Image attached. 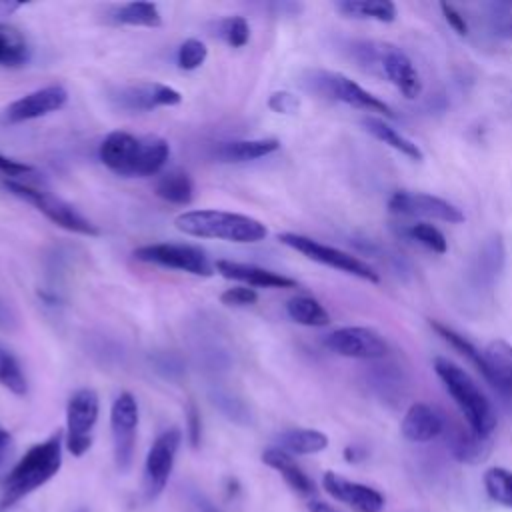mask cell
Segmentation results:
<instances>
[{"instance_id": "41", "label": "cell", "mask_w": 512, "mask_h": 512, "mask_svg": "<svg viewBox=\"0 0 512 512\" xmlns=\"http://www.w3.org/2000/svg\"><path fill=\"white\" fill-rule=\"evenodd\" d=\"M440 10H442L446 22L450 24V28H452L456 34H460V36H466V34H468V24H466L464 16H462L452 4L442 2V4H440Z\"/></svg>"}, {"instance_id": "39", "label": "cell", "mask_w": 512, "mask_h": 512, "mask_svg": "<svg viewBox=\"0 0 512 512\" xmlns=\"http://www.w3.org/2000/svg\"><path fill=\"white\" fill-rule=\"evenodd\" d=\"M14 454H16V442H14L12 434L0 426V482L12 470Z\"/></svg>"}, {"instance_id": "8", "label": "cell", "mask_w": 512, "mask_h": 512, "mask_svg": "<svg viewBox=\"0 0 512 512\" xmlns=\"http://www.w3.org/2000/svg\"><path fill=\"white\" fill-rule=\"evenodd\" d=\"M278 240L300 252L302 256H306L308 260L312 262H318V264H324L328 268H334V270H340L344 274H350V276H356L360 280H366V282H380V276L378 272L366 264L364 260H360L358 256L350 254V252H344L340 248H334V246H328V244H322L310 236H304V234H296V232H282L278 234Z\"/></svg>"}, {"instance_id": "14", "label": "cell", "mask_w": 512, "mask_h": 512, "mask_svg": "<svg viewBox=\"0 0 512 512\" xmlns=\"http://www.w3.org/2000/svg\"><path fill=\"white\" fill-rule=\"evenodd\" d=\"M388 208L392 214H398V216L432 218L448 224L464 222V212L456 204L426 192L398 190L388 198Z\"/></svg>"}, {"instance_id": "26", "label": "cell", "mask_w": 512, "mask_h": 512, "mask_svg": "<svg viewBox=\"0 0 512 512\" xmlns=\"http://www.w3.org/2000/svg\"><path fill=\"white\" fill-rule=\"evenodd\" d=\"M278 448L288 454H318L328 448V436L314 428H290L278 436Z\"/></svg>"}, {"instance_id": "27", "label": "cell", "mask_w": 512, "mask_h": 512, "mask_svg": "<svg viewBox=\"0 0 512 512\" xmlns=\"http://www.w3.org/2000/svg\"><path fill=\"white\" fill-rule=\"evenodd\" d=\"M110 20L114 24H126V26H144V28L162 26V14L154 2H126V4L114 6L110 12Z\"/></svg>"}, {"instance_id": "15", "label": "cell", "mask_w": 512, "mask_h": 512, "mask_svg": "<svg viewBox=\"0 0 512 512\" xmlns=\"http://www.w3.org/2000/svg\"><path fill=\"white\" fill-rule=\"evenodd\" d=\"M112 104L126 112H148L160 106H176L182 96L176 88L160 82H132L118 86L108 96Z\"/></svg>"}, {"instance_id": "12", "label": "cell", "mask_w": 512, "mask_h": 512, "mask_svg": "<svg viewBox=\"0 0 512 512\" xmlns=\"http://www.w3.org/2000/svg\"><path fill=\"white\" fill-rule=\"evenodd\" d=\"M180 440H182L180 430L168 428L152 442L144 460V476H142V488L148 500L158 498L166 488L174 468L176 452L180 448Z\"/></svg>"}, {"instance_id": "24", "label": "cell", "mask_w": 512, "mask_h": 512, "mask_svg": "<svg viewBox=\"0 0 512 512\" xmlns=\"http://www.w3.org/2000/svg\"><path fill=\"white\" fill-rule=\"evenodd\" d=\"M362 126L366 132H370L376 140L388 144L390 148L398 150L400 154L408 156L410 160L422 162L424 160V152L420 150V146L416 142H412L410 138H406L402 132H398L396 128H392L388 122H384L382 118L376 116H366L362 118Z\"/></svg>"}, {"instance_id": "4", "label": "cell", "mask_w": 512, "mask_h": 512, "mask_svg": "<svg viewBox=\"0 0 512 512\" xmlns=\"http://www.w3.org/2000/svg\"><path fill=\"white\" fill-rule=\"evenodd\" d=\"M434 372L458 406V410L462 412L468 428H472L480 436L492 438L498 418L492 402L476 384V380L462 366L444 356L434 358Z\"/></svg>"}, {"instance_id": "13", "label": "cell", "mask_w": 512, "mask_h": 512, "mask_svg": "<svg viewBox=\"0 0 512 512\" xmlns=\"http://www.w3.org/2000/svg\"><path fill=\"white\" fill-rule=\"evenodd\" d=\"M324 346L344 358L378 360L390 352L386 338L370 326H342L324 338Z\"/></svg>"}, {"instance_id": "18", "label": "cell", "mask_w": 512, "mask_h": 512, "mask_svg": "<svg viewBox=\"0 0 512 512\" xmlns=\"http://www.w3.org/2000/svg\"><path fill=\"white\" fill-rule=\"evenodd\" d=\"M214 270L228 278V280H236L242 282L244 286H252V288H296L298 282L278 274L274 270L256 266V264H244V262H234V260H216Z\"/></svg>"}, {"instance_id": "31", "label": "cell", "mask_w": 512, "mask_h": 512, "mask_svg": "<svg viewBox=\"0 0 512 512\" xmlns=\"http://www.w3.org/2000/svg\"><path fill=\"white\" fill-rule=\"evenodd\" d=\"M430 326H432V330H434L442 340H446L454 350H458L462 356H466V358L470 360V364H472L480 374H484L482 350H478L468 338H464L462 334H458L456 330H452L450 326H446V324H442V322L430 320Z\"/></svg>"}, {"instance_id": "17", "label": "cell", "mask_w": 512, "mask_h": 512, "mask_svg": "<svg viewBox=\"0 0 512 512\" xmlns=\"http://www.w3.org/2000/svg\"><path fill=\"white\" fill-rule=\"evenodd\" d=\"M322 488L338 502L346 504L354 512H382L384 496L362 482L348 480L336 472H326L322 476Z\"/></svg>"}, {"instance_id": "33", "label": "cell", "mask_w": 512, "mask_h": 512, "mask_svg": "<svg viewBox=\"0 0 512 512\" xmlns=\"http://www.w3.org/2000/svg\"><path fill=\"white\" fill-rule=\"evenodd\" d=\"M0 386L10 390L16 396H24L28 390L26 376L18 364V360L0 346Z\"/></svg>"}, {"instance_id": "7", "label": "cell", "mask_w": 512, "mask_h": 512, "mask_svg": "<svg viewBox=\"0 0 512 512\" xmlns=\"http://www.w3.org/2000/svg\"><path fill=\"white\" fill-rule=\"evenodd\" d=\"M4 188L24 200L26 204L34 206L38 212H42L52 224L68 230V232H76V234H84V236H98L100 230L96 224H92L86 216H82L72 204H68L66 200L50 194L48 190L18 182V180H4Z\"/></svg>"}, {"instance_id": "10", "label": "cell", "mask_w": 512, "mask_h": 512, "mask_svg": "<svg viewBox=\"0 0 512 512\" xmlns=\"http://www.w3.org/2000/svg\"><path fill=\"white\" fill-rule=\"evenodd\" d=\"M132 256L140 262L188 272L194 276H212L214 274V266L210 264L206 252L192 244L156 242V244H146V246L136 248L132 252Z\"/></svg>"}, {"instance_id": "30", "label": "cell", "mask_w": 512, "mask_h": 512, "mask_svg": "<svg viewBox=\"0 0 512 512\" xmlns=\"http://www.w3.org/2000/svg\"><path fill=\"white\" fill-rule=\"evenodd\" d=\"M286 312H288L290 320H294L296 324H302V326L320 328V326L330 324L328 310L312 296H294V298H290L286 302Z\"/></svg>"}, {"instance_id": "1", "label": "cell", "mask_w": 512, "mask_h": 512, "mask_svg": "<svg viewBox=\"0 0 512 512\" xmlns=\"http://www.w3.org/2000/svg\"><path fill=\"white\" fill-rule=\"evenodd\" d=\"M102 164L124 178H146L158 174L168 156L170 144L158 136H134L122 130L110 132L100 144Z\"/></svg>"}, {"instance_id": "6", "label": "cell", "mask_w": 512, "mask_h": 512, "mask_svg": "<svg viewBox=\"0 0 512 512\" xmlns=\"http://www.w3.org/2000/svg\"><path fill=\"white\" fill-rule=\"evenodd\" d=\"M304 84L308 90H312L322 98L342 102L364 112H378V114H384L386 118H394V110L384 100H380L378 96L362 88L358 82H354L352 78L340 72L308 70Z\"/></svg>"}, {"instance_id": "21", "label": "cell", "mask_w": 512, "mask_h": 512, "mask_svg": "<svg viewBox=\"0 0 512 512\" xmlns=\"http://www.w3.org/2000/svg\"><path fill=\"white\" fill-rule=\"evenodd\" d=\"M262 462L266 466L274 468L296 494L312 496L316 492L314 482L310 480V476L296 464L292 454L284 452L282 448H266L262 452Z\"/></svg>"}, {"instance_id": "38", "label": "cell", "mask_w": 512, "mask_h": 512, "mask_svg": "<svg viewBox=\"0 0 512 512\" xmlns=\"http://www.w3.org/2000/svg\"><path fill=\"white\" fill-rule=\"evenodd\" d=\"M268 108L276 114H296L300 110V98L288 90H278L270 94Z\"/></svg>"}, {"instance_id": "37", "label": "cell", "mask_w": 512, "mask_h": 512, "mask_svg": "<svg viewBox=\"0 0 512 512\" xmlns=\"http://www.w3.org/2000/svg\"><path fill=\"white\" fill-rule=\"evenodd\" d=\"M220 302L224 306H232V308H244V306H252L258 302V292L250 286H234V288H226L220 294Z\"/></svg>"}, {"instance_id": "11", "label": "cell", "mask_w": 512, "mask_h": 512, "mask_svg": "<svg viewBox=\"0 0 512 512\" xmlns=\"http://www.w3.org/2000/svg\"><path fill=\"white\" fill-rule=\"evenodd\" d=\"M110 430L116 468L120 472H126L134 460L138 430V402L130 392H120L112 402Z\"/></svg>"}, {"instance_id": "28", "label": "cell", "mask_w": 512, "mask_h": 512, "mask_svg": "<svg viewBox=\"0 0 512 512\" xmlns=\"http://www.w3.org/2000/svg\"><path fill=\"white\" fill-rule=\"evenodd\" d=\"M30 60V46L24 34L6 22H0V66L20 68Z\"/></svg>"}, {"instance_id": "20", "label": "cell", "mask_w": 512, "mask_h": 512, "mask_svg": "<svg viewBox=\"0 0 512 512\" xmlns=\"http://www.w3.org/2000/svg\"><path fill=\"white\" fill-rule=\"evenodd\" d=\"M444 418L442 414L424 402L412 404L400 422V432L408 442H430L444 432Z\"/></svg>"}, {"instance_id": "32", "label": "cell", "mask_w": 512, "mask_h": 512, "mask_svg": "<svg viewBox=\"0 0 512 512\" xmlns=\"http://www.w3.org/2000/svg\"><path fill=\"white\" fill-rule=\"evenodd\" d=\"M486 494L500 506L512 508V470L494 466L484 472Z\"/></svg>"}, {"instance_id": "36", "label": "cell", "mask_w": 512, "mask_h": 512, "mask_svg": "<svg viewBox=\"0 0 512 512\" xmlns=\"http://www.w3.org/2000/svg\"><path fill=\"white\" fill-rule=\"evenodd\" d=\"M222 40L232 46V48H242L248 38H250V28H248V22L242 18V16H230V18H224L220 22V32Z\"/></svg>"}, {"instance_id": "2", "label": "cell", "mask_w": 512, "mask_h": 512, "mask_svg": "<svg viewBox=\"0 0 512 512\" xmlns=\"http://www.w3.org/2000/svg\"><path fill=\"white\" fill-rule=\"evenodd\" d=\"M62 466V432L28 448L2 480V506H12L36 488L44 486Z\"/></svg>"}, {"instance_id": "23", "label": "cell", "mask_w": 512, "mask_h": 512, "mask_svg": "<svg viewBox=\"0 0 512 512\" xmlns=\"http://www.w3.org/2000/svg\"><path fill=\"white\" fill-rule=\"evenodd\" d=\"M280 148L276 138H254V140H232L216 146L214 156L220 162H250L264 158Z\"/></svg>"}, {"instance_id": "34", "label": "cell", "mask_w": 512, "mask_h": 512, "mask_svg": "<svg viewBox=\"0 0 512 512\" xmlns=\"http://www.w3.org/2000/svg\"><path fill=\"white\" fill-rule=\"evenodd\" d=\"M408 236H410L412 240H416L418 244L426 246L428 250L436 252V254H444V252L448 250V240H446V236L442 234L440 228H436V226L430 224V222H416V224H410Z\"/></svg>"}, {"instance_id": "44", "label": "cell", "mask_w": 512, "mask_h": 512, "mask_svg": "<svg viewBox=\"0 0 512 512\" xmlns=\"http://www.w3.org/2000/svg\"><path fill=\"white\" fill-rule=\"evenodd\" d=\"M306 508H308V512H338L334 506H330L328 502H322V500H308Z\"/></svg>"}, {"instance_id": "46", "label": "cell", "mask_w": 512, "mask_h": 512, "mask_svg": "<svg viewBox=\"0 0 512 512\" xmlns=\"http://www.w3.org/2000/svg\"><path fill=\"white\" fill-rule=\"evenodd\" d=\"M200 508H202V512H218L210 502H202V506H200Z\"/></svg>"}, {"instance_id": "22", "label": "cell", "mask_w": 512, "mask_h": 512, "mask_svg": "<svg viewBox=\"0 0 512 512\" xmlns=\"http://www.w3.org/2000/svg\"><path fill=\"white\" fill-rule=\"evenodd\" d=\"M448 448L462 464H480L492 452V438L476 434L472 428H454L448 434Z\"/></svg>"}, {"instance_id": "42", "label": "cell", "mask_w": 512, "mask_h": 512, "mask_svg": "<svg viewBox=\"0 0 512 512\" xmlns=\"http://www.w3.org/2000/svg\"><path fill=\"white\" fill-rule=\"evenodd\" d=\"M188 430H190V444L198 446V442H200V414H198V410L192 402L188 406Z\"/></svg>"}, {"instance_id": "19", "label": "cell", "mask_w": 512, "mask_h": 512, "mask_svg": "<svg viewBox=\"0 0 512 512\" xmlns=\"http://www.w3.org/2000/svg\"><path fill=\"white\" fill-rule=\"evenodd\" d=\"M484 380L502 396L512 398V344L502 338L490 340L482 348Z\"/></svg>"}, {"instance_id": "40", "label": "cell", "mask_w": 512, "mask_h": 512, "mask_svg": "<svg viewBox=\"0 0 512 512\" xmlns=\"http://www.w3.org/2000/svg\"><path fill=\"white\" fill-rule=\"evenodd\" d=\"M0 172H2L4 176H8V180H12V178H16V176H28V174H32L34 168L28 166V164H24V162H18V160H14V158H8V156H4V154L0 152Z\"/></svg>"}, {"instance_id": "5", "label": "cell", "mask_w": 512, "mask_h": 512, "mask_svg": "<svg viewBox=\"0 0 512 512\" xmlns=\"http://www.w3.org/2000/svg\"><path fill=\"white\" fill-rule=\"evenodd\" d=\"M354 52L362 64L370 70H378L398 92L412 100L422 94V78L412 62V58L398 46L392 44H372L360 42L354 44Z\"/></svg>"}, {"instance_id": "29", "label": "cell", "mask_w": 512, "mask_h": 512, "mask_svg": "<svg viewBox=\"0 0 512 512\" xmlns=\"http://www.w3.org/2000/svg\"><path fill=\"white\" fill-rule=\"evenodd\" d=\"M156 196L178 206H186L194 198V184L186 172L172 170L156 180Z\"/></svg>"}, {"instance_id": "25", "label": "cell", "mask_w": 512, "mask_h": 512, "mask_svg": "<svg viewBox=\"0 0 512 512\" xmlns=\"http://www.w3.org/2000/svg\"><path fill=\"white\" fill-rule=\"evenodd\" d=\"M336 10L348 18L356 20H376L394 22L398 16L396 4L390 0H342L336 2Z\"/></svg>"}, {"instance_id": "9", "label": "cell", "mask_w": 512, "mask_h": 512, "mask_svg": "<svg viewBox=\"0 0 512 512\" xmlns=\"http://www.w3.org/2000/svg\"><path fill=\"white\" fill-rule=\"evenodd\" d=\"M100 398L94 388H78L66 404V448L72 456H84L94 438Z\"/></svg>"}, {"instance_id": "3", "label": "cell", "mask_w": 512, "mask_h": 512, "mask_svg": "<svg viewBox=\"0 0 512 512\" xmlns=\"http://www.w3.org/2000/svg\"><path fill=\"white\" fill-rule=\"evenodd\" d=\"M176 230L194 238H210L224 240L234 244H256L268 236V228L264 222L226 210H188L174 218Z\"/></svg>"}, {"instance_id": "43", "label": "cell", "mask_w": 512, "mask_h": 512, "mask_svg": "<svg viewBox=\"0 0 512 512\" xmlns=\"http://www.w3.org/2000/svg\"><path fill=\"white\" fill-rule=\"evenodd\" d=\"M496 32L504 38H512V8L508 6V10L504 14H498V24H496Z\"/></svg>"}, {"instance_id": "35", "label": "cell", "mask_w": 512, "mask_h": 512, "mask_svg": "<svg viewBox=\"0 0 512 512\" xmlns=\"http://www.w3.org/2000/svg\"><path fill=\"white\" fill-rule=\"evenodd\" d=\"M206 56H208L206 44L198 38H188L180 44L178 54H176V62L182 70H196L206 62Z\"/></svg>"}, {"instance_id": "45", "label": "cell", "mask_w": 512, "mask_h": 512, "mask_svg": "<svg viewBox=\"0 0 512 512\" xmlns=\"http://www.w3.org/2000/svg\"><path fill=\"white\" fill-rule=\"evenodd\" d=\"M364 456H366V452H364L362 448H358V446H348V448L344 450L346 462H360Z\"/></svg>"}, {"instance_id": "47", "label": "cell", "mask_w": 512, "mask_h": 512, "mask_svg": "<svg viewBox=\"0 0 512 512\" xmlns=\"http://www.w3.org/2000/svg\"><path fill=\"white\" fill-rule=\"evenodd\" d=\"M76 512H86V510H84V508H80V510H76Z\"/></svg>"}, {"instance_id": "16", "label": "cell", "mask_w": 512, "mask_h": 512, "mask_svg": "<svg viewBox=\"0 0 512 512\" xmlns=\"http://www.w3.org/2000/svg\"><path fill=\"white\" fill-rule=\"evenodd\" d=\"M68 100V92L64 86L60 84H50L44 88H38L34 92L24 94L22 98L10 102L4 108L2 120L6 124H20L26 120H34V118H42L46 114H52L56 110H60Z\"/></svg>"}]
</instances>
